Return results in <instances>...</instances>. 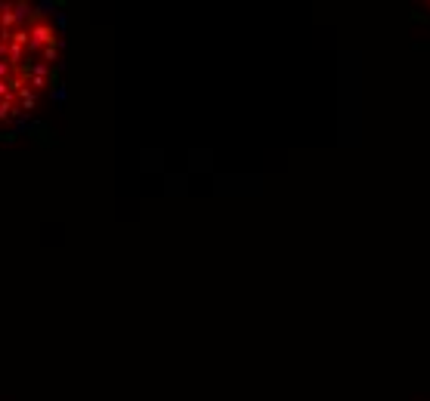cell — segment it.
<instances>
[{
	"label": "cell",
	"instance_id": "6da1fadb",
	"mask_svg": "<svg viewBox=\"0 0 430 401\" xmlns=\"http://www.w3.org/2000/svg\"><path fill=\"white\" fill-rule=\"evenodd\" d=\"M62 37L44 6L0 0V127H10L53 90Z\"/></svg>",
	"mask_w": 430,
	"mask_h": 401
}]
</instances>
